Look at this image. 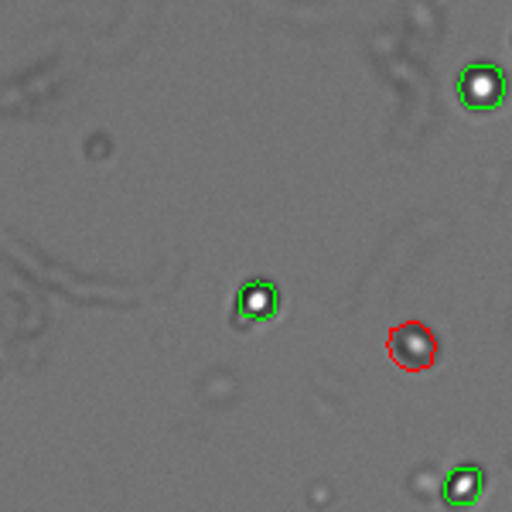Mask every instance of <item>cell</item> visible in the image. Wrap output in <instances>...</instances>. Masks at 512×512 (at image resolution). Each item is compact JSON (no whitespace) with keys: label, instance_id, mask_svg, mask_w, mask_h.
Returning <instances> with one entry per match:
<instances>
[{"label":"cell","instance_id":"obj_1","mask_svg":"<svg viewBox=\"0 0 512 512\" xmlns=\"http://www.w3.org/2000/svg\"><path fill=\"white\" fill-rule=\"evenodd\" d=\"M506 93H509L506 72L492 62H472L458 76V99L465 103V110H472V113L499 110Z\"/></svg>","mask_w":512,"mask_h":512},{"label":"cell","instance_id":"obj_2","mask_svg":"<svg viewBox=\"0 0 512 512\" xmlns=\"http://www.w3.org/2000/svg\"><path fill=\"white\" fill-rule=\"evenodd\" d=\"M280 311V291L270 280H246L236 294V315L246 321H270Z\"/></svg>","mask_w":512,"mask_h":512},{"label":"cell","instance_id":"obj_3","mask_svg":"<svg viewBox=\"0 0 512 512\" xmlns=\"http://www.w3.org/2000/svg\"><path fill=\"white\" fill-rule=\"evenodd\" d=\"M393 352L403 366L427 369V366H434V359H437V342H434V335H427L420 325H407V328H396Z\"/></svg>","mask_w":512,"mask_h":512},{"label":"cell","instance_id":"obj_4","mask_svg":"<svg viewBox=\"0 0 512 512\" xmlns=\"http://www.w3.org/2000/svg\"><path fill=\"white\" fill-rule=\"evenodd\" d=\"M482 489H485L482 468H478V465H458L454 472H448V478H444L441 495H444V502H448V506L465 509V506H475Z\"/></svg>","mask_w":512,"mask_h":512}]
</instances>
